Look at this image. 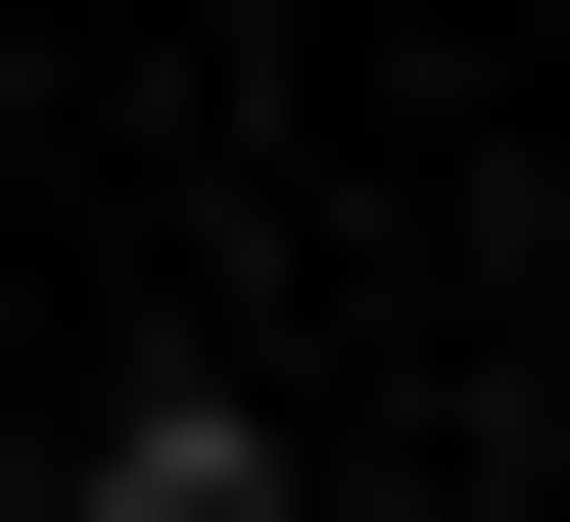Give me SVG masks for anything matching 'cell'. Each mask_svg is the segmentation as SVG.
Masks as SVG:
<instances>
[{"instance_id": "1", "label": "cell", "mask_w": 570, "mask_h": 522, "mask_svg": "<svg viewBox=\"0 0 570 522\" xmlns=\"http://www.w3.org/2000/svg\"><path fill=\"white\" fill-rule=\"evenodd\" d=\"M48 522H285V381H238V333H142V381L48 427Z\"/></svg>"}]
</instances>
